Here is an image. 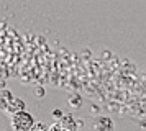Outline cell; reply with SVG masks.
<instances>
[{"instance_id": "obj_8", "label": "cell", "mask_w": 146, "mask_h": 131, "mask_svg": "<svg viewBox=\"0 0 146 131\" xmlns=\"http://www.w3.org/2000/svg\"><path fill=\"white\" fill-rule=\"evenodd\" d=\"M62 115H64V113H62V111H61L59 108H56V110H53V116H56L58 120H61V118H62Z\"/></svg>"}, {"instance_id": "obj_3", "label": "cell", "mask_w": 146, "mask_h": 131, "mask_svg": "<svg viewBox=\"0 0 146 131\" xmlns=\"http://www.w3.org/2000/svg\"><path fill=\"white\" fill-rule=\"evenodd\" d=\"M92 131H113V120L108 116H97L92 121Z\"/></svg>"}, {"instance_id": "obj_9", "label": "cell", "mask_w": 146, "mask_h": 131, "mask_svg": "<svg viewBox=\"0 0 146 131\" xmlns=\"http://www.w3.org/2000/svg\"><path fill=\"white\" fill-rule=\"evenodd\" d=\"M43 95H44V89H43V87H38V89H36V97L40 98V97H43Z\"/></svg>"}, {"instance_id": "obj_6", "label": "cell", "mask_w": 146, "mask_h": 131, "mask_svg": "<svg viewBox=\"0 0 146 131\" xmlns=\"http://www.w3.org/2000/svg\"><path fill=\"white\" fill-rule=\"evenodd\" d=\"M30 131H48V124L44 121H35V124L31 126Z\"/></svg>"}, {"instance_id": "obj_7", "label": "cell", "mask_w": 146, "mask_h": 131, "mask_svg": "<svg viewBox=\"0 0 146 131\" xmlns=\"http://www.w3.org/2000/svg\"><path fill=\"white\" fill-rule=\"evenodd\" d=\"M48 131H66V130L61 126L59 121H54L53 124H49V126H48Z\"/></svg>"}, {"instance_id": "obj_5", "label": "cell", "mask_w": 146, "mask_h": 131, "mask_svg": "<svg viewBox=\"0 0 146 131\" xmlns=\"http://www.w3.org/2000/svg\"><path fill=\"white\" fill-rule=\"evenodd\" d=\"M67 103L71 105V108L77 110V108L82 107V97H80L79 93H72V95H69V97H67Z\"/></svg>"}, {"instance_id": "obj_4", "label": "cell", "mask_w": 146, "mask_h": 131, "mask_svg": "<svg viewBox=\"0 0 146 131\" xmlns=\"http://www.w3.org/2000/svg\"><path fill=\"white\" fill-rule=\"evenodd\" d=\"M7 111H10L12 115H15V113H18V111H23L25 110V102L21 100V98L18 97H12V100L8 102L7 108H5Z\"/></svg>"}, {"instance_id": "obj_2", "label": "cell", "mask_w": 146, "mask_h": 131, "mask_svg": "<svg viewBox=\"0 0 146 131\" xmlns=\"http://www.w3.org/2000/svg\"><path fill=\"white\" fill-rule=\"evenodd\" d=\"M58 121H59L61 126H62L66 131H77L79 128H82V126H84V123H82V121H79V120L74 116L72 113L62 115V118H61V120H58Z\"/></svg>"}, {"instance_id": "obj_1", "label": "cell", "mask_w": 146, "mask_h": 131, "mask_svg": "<svg viewBox=\"0 0 146 131\" xmlns=\"http://www.w3.org/2000/svg\"><path fill=\"white\" fill-rule=\"evenodd\" d=\"M10 124H12V130L13 131H30L31 126L35 124V118L30 111L23 110V111H18V113L12 115Z\"/></svg>"}]
</instances>
